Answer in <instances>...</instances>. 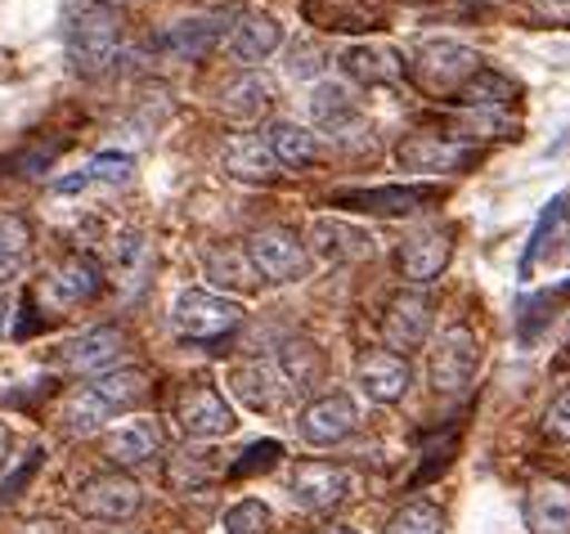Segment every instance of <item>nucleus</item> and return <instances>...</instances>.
Returning <instances> with one entry per match:
<instances>
[{
  "label": "nucleus",
  "mask_w": 570,
  "mask_h": 534,
  "mask_svg": "<svg viewBox=\"0 0 570 534\" xmlns=\"http://www.w3.org/2000/svg\"><path fill=\"white\" fill-rule=\"evenodd\" d=\"M288 494L302 512H333L337 503L351 498V472L337 463H302L293 472Z\"/></svg>",
  "instance_id": "obj_15"
},
{
  "label": "nucleus",
  "mask_w": 570,
  "mask_h": 534,
  "mask_svg": "<svg viewBox=\"0 0 570 534\" xmlns=\"http://www.w3.org/2000/svg\"><path fill=\"white\" fill-rule=\"evenodd\" d=\"M90 390L108 399L112 414H121V409H135V405H145L149 399V377L135 373V368H112V373H99L90 382Z\"/></svg>",
  "instance_id": "obj_33"
},
{
  "label": "nucleus",
  "mask_w": 570,
  "mask_h": 534,
  "mask_svg": "<svg viewBox=\"0 0 570 534\" xmlns=\"http://www.w3.org/2000/svg\"><path fill=\"white\" fill-rule=\"evenodd\" d=\"M99 288H104V270L90 260V256H72V260H63L59 270L50 275V284L41 288V297L50 301V306H86V301H95L99 297Z\"/></svg>",
  "instance_id": "obj_18"
},
{
  "label": "nucleus",
  "mask_w": 570,
  "mask_h": 534,
  "mask_svg": "<svg viewBox=\"0 0 570 534\" xmlns=\"http://www.w3.org/2000/svg\"><path fill=\"white\" fill-rule=\"evenodd\" d=\"M203 270L220 288H256L261 284L256 270H252V260H247V251L243 247H225V243L203 251Z\"/></svg>",
  "instance_id": "obj_32"
},
{
  "label": "nucleus",
  "mask_w": 570,
  "mask_h": 534,
  "mask_svg": "<svg viewBox=\"0 0 570 534\" xmlns=\"http://www.w3.org/2000/svg\"><path fill=\"white\" fill-rule=\"evenodd\" d=\"M530 10L548 28H570V0H530Z\"/></svg>",
  "instance_id": "obj_45"
},
{
  "label": "nucleus",
  "mask_w": 570,
  "mask_h": 534,
  "mask_svg": "<svg viewBox=\"0 0 570 534\" xmlns=\"http://www.w3.org/2000/svg\"><path fill=\"white\" fill-rule=\"evenodd\" d=\"M23 534H59V530H55V525H46V521H37V525H28Z\"/></svg>",
  "instance_id": "obj_48"
},
{
  "label": "nucleus",
  "mask_w": 570,
  "mask_h": 534,
  "mask_svg": "<svg viewBox=\"0 0 570 534\" xmlns=\"http://www.w3.org/2000/svg\"><path fill=\"white\" fill-rule=\"evenodd\" d=\"M59 140H41V145H28V149H19L14 158H10V171H19V176H46L50 167H55V158H59Z\"/></svg>",
  "instance_id": "obj_41"
},
{
  "label": "nucleus",
  "mask_w": 570,
  "mask_h": 534,
  "mask_svg": "<svg viewBox=\"0 0 570 534\" xmlns=\"http://www.w3.org/2000/svg\"><path fill=\"white\" fill-rule=\"evenodd\" d=\"M220 108L234 121H256V117H265L274 108V81L261 77V72H243L220 90Z\"/></svg>",
  "instance_id": "obj_26"
},
{
  "label": "nucleus",
  "mask_w": 570,
  "mask_h": 534,
  "mask_svg": "<svg viewBox=\"0 0 570 534\" xmlns=\"http://www.w3.org/2000/svg\"><path fill=\"white\" fill-rule=\"evenodd\" d=\"M278 458H283V445H278V441H256V445H247V449L238 454V463H229V476L243 481V476L269 472V467H278Z\"/></svg>",
  "instance_id": "obj_40"
},
{
  "label": "nucleus",
  "mask_w": 570,
  "mask_h": 534,
  "mask_svg": "<svg viewBox=\"0 0 570 534\" xmlns=\"http://www.w3.org/2000/svg\"><path fill=\"white\" fill-rule=\"evenodd\" d=\"M320 534H360V530H351V525H328V530H320Z\"/></svg>",
  "instance_id": "obj_49"
},
{
  "label": "nucleus",
  "mask_w": 570,
  "mask_h": 534,
  "mask_svg": "<svg viewBox=\"0 0 570 534\" xmlns=\"http://www.w3.org/2000/svg\"><path fill=\"white\" fill-rule=\"evenodd\" d=\"M139 503H145V490L126 472H99V476L81 481V490L72 494V507L90 521H130L139 512Z\"/></svg>",
  "instance_id": "obj_8"
},
{
  "label": "nucleus",
  "mask_w": 570,
  "mask_h": 534,
  "mask_svg": "<svg viewBox=\"0 0 570 534\" xmlns=\"http://www.w3.org/2000/svg\"><path fill=\"white\" fill-rule=\"evenodd\" d=\"M0 319H6V310H0Z\"/></svg>",
  "instance_id": "obj_50"
},
{
  "label": "nucleus",
  "mask_w": 570,
  "mask_h": 534,
  "mask_svg": "<svg viewBox=\"0 0 570 534\" xmlns=\"http://www.w3.org/2000/svg\"><path fill=\"white\" fill-rule=\"evenodd\" d=\"M130 171H135V162H130L126 154H99V158L81 171V180H86V185H126Z\"/></svg>",
  "instance_id": "obj_42"
},
{
  "label": "nucleus",
  "mask_w": 570,
  "mask_h": 534,
  "mask_svg": "<svg viewBox=\"0 0 570 534\" xmlns=\"http://www.w3.org/2000/svg\"><path fill=\"white\" fill-rule=\"evenodd\" d=\"M481 68V55L463 41H422L409 59V81L432 99H454Z\"/></svg>",
  "instance_id": "obj_2"
},
{
  "label": "nucleus",
  "mask_w": 570,
  "mask_h": 534,
  "mask_svg": "<svg viewBox=\"0 0 570 534\" xmlns=\"http://www.w3.org/2000/svg\"><path fill=\"white\" fill-rule=\"evenodd\" d=\"M104 454L112 467H139V463H149L163 454V427L149 423V418H139V423H126L117 432L104 436Z\"/></svg>",
  "instance_id": "obj_21"
},
{
  "label": "nucleus",
  "mask_w": 570,
  "mask_h": 534,
  "mask_svg": "<svg viewBox=\"0 0 570 534\" xmlns=\"http://www.w3.org/2000/svg\"><path fill=\"white\" fill-rule=\"evenodd\" d=\"M6 454H10V427L0 423V463H6Z\"/></svg>",
  "instance_id": "obj_47"
},
{
  "label": "nucleus",
  "mask_w": 570,
  "mask_h": 534,
  "mask_svg": "<svg viewBox=\"0 0 570 534\" xmlns=\"http://www.w3.org/2000/svg\"><path fill=\"white\" fill-rule=\"evenodd\" d=\"M441 194L426 189V185H386V189H346V194H333V207H346V211H360V216H413L422 207H432Z\"/></svg>",
  "instance_id": "obj_14"
},
{
  "label": "nucleus",
  "mask_w": 570,
  "mask_h": 534,
  "mask_svg": "<svg viewBox=\"0 0 570 534\" xmlns=\"http://www.w3.org/2000/svg\"><path fill=\"white\" fill-rule=\"evenodd\" d=\"M311 247L324 260H364V256H373V238L364 229L337 220V216H320L311 225Z\"/></svg>",
  "instance_id": "obj_24"
},
{
  "label": "nucleus",
  "mask_w": 570,
  "mask_h": 534,
  "mask_svg": "<svg viewBox=\"0 0 570 534\" xmlns=\"http://www.w3.org/2000/svg\"><path fill=\"white\" fill-rule=\"evenodd\" d=\"M145 256H149V247H145V238H139V234H121V238H117L112 265H117L121 284H139L135 275H139V265H145Z\"/></svg>",
  "instance_id": "obj_43"
},
{
  "label": "nucleus",
  "mask_w": 570,
  "mask_h": 534,
  "mask_svg": "<svg viewBox=\"0 0 570 534\" xmlns=\"http://www.w3.org/2000/svg\"><path fill=\"white\" fill-rule=\"evenodd\" d=\"M274 530V512L261 498H243L225 512V534H269Z\"/></svg>",
  "instance_id": "obj_39"
},
{
  "label": "nucleus",
  "mask_w": 570,
  "mask_h": 534,
  "mask_svg": "<svg viewBox=\"0 0 570 534\" xmlns=\"http://www.w3.org/2000/svg\"><path fill=\"white\" fill-rule=\"evenodd\" d=\"M220 476V463H216V454L212 449H180V454H171V463H167V481L176 485V490H203L207 481H216Z\"/></svg>",
  "instance_id": "obj_34"
},
{
  "label": "nucleus",
  "mask_w": 570,
  "mask_h": 534,
  "mask_svg": "<svg viewBox=\"0 0 570 534\" xmlns=\"http://www.w3.org/2000/svg\"><path fill=\"white\" fill-rule=\"evenodd\" d=\"M450 256H454V229L432 225V229H417V234H409V238L400 243L395 265H400V275H404L409 284H432V279L445 275Z\"/></svg>",
  "instance_id": "obj_13"
},
{
  "label": "nucleus",
  "mask_w": 570,
  "mask_h": 534,
  "mask_svg": "<svg viewBox=\"0 0 570 534\" xmlns=\"http://www.w3.org/2000/svg\"><path fill=\"white\" fill-rule=\"evenodd\" d=\"M117 414H112V405L104 395H95L90 386H81V390H72L63 405H59V427L63 432H72V436H95L104 423H112Z\"/></svg>",
  "instance_id": "obj_29"
},
{
  "label": "nucleus",
  "mask_w": 570,
  "mask_h": 534,
  "mask_svg": "<svg viewBox=\"0 0 570 534\" xmlns=\"http://www.w3.org/2000/svg\"><path fill=\"white\" fill-rule=\"evenodd\" d=\"M525 530L530 534H570V481L539 476L525 490Z\"/></svg>",
  "instance_id": "obj_17"
},
{
  "label": "nucleus",
  "mask_w": 570,
  "mask_h": 534,
  "mask_svg": "<svg viewBox=\"0 0 570 534\" xmlns=\"http://www.w3.org/2000/svg\"><path fill=\"white\" fill-rule=\"evenodd\" d=\"M176 423L189 441H220L238 427L229 399L212 386V382H189L180 395H176Z\"/></svg>",
  "instance_id": "obj_7"
},
{
  "label": "nucleus",
  "mask_w": 570,
  "mask_h": 534,
  "mask_svg": "<svg viewBox=\"0 0 570 534\" xmlns=\"http://www.w3.org/2000/svg\"><path fill=\"white\" fill-rule=\"evenodd\" d=\"M311 117L324 130H333V136H342L346 126H360V99L342 81H320L311 90Z\"/></svg>",
  "instance_id": "obj_28"
},
{
  "label": "nucleus",
  "mask_w": 570,
  "mask_h": 534,
  "mask_svg": "<svg viewBox=\"0 0 570 534\" xmlns=\"http://www.w3.org/2000/svg\"><path fill=\"white\" fill-rule=\"evenodd\" d=\"M432 324H436V301L426 293H395L382 310V337H386V350H417L426 337H432Z\"/></svg>",
  "instance_id": "obj_10"
},
{
  "label": "nucleus",
  "mask_w": 570,
  "mask_h": 534,
  "mask_svg": "<svg viewBox=\"0 0 570 534\" xmlns=\"http://www.w3.org/2000/svg\"><path fill=\"white\" fill-rule=\"evenodd\" d=\"M342 72L360 86H391V81L404 77V59L391 46H368L364 41V46H351L342 55Z\"/></svg>",
  "instance_id": "obj_25"
},
{
  "label": "nucleus",
  "mask_w": 570,
  "mask_h": 534,
  "mask_svg": "<svg viewBox=\"0 0 570 534\" xmlns=\"http://www.w3.org/2000/svg\"><path fill=\"white\" fill-rule=\"evenodd\" d=\"M278 373H283V382H288L293 390H302V386H311L315 377H320V368H324V355H320V346H311V342H288L278 350Z\"/></svg>",
  "instance_id": "obj_35"
},
{
  "label": "nucleus",
  "mask_w": 570,
  "mask_h": 534,
  "mask_svg": "<svg viewBox=\"0 0 570 534\" xmlns=\"http://www.w3.org/2000/svg\"><path fill=\"white\" fill-rule=\"evenodd\" d=\"M225 171L234 176V180H247V185H269V180H278V162H274V154L265 149V140H256V136H234L229 145H225Z\"/></svg>",
  "instance_id": "obj_27"
},
{
  "label": "nucleus",
  "mask_w": 570,
  "mask_h": 534,
  "mask_svg": "<svg viewBox=\"0 0 570 534\" xmlns=\"http://www.w3.org/2000/svg\"><path fill=\"white\" fill-rule=\"evenodd\" d=\"M63 46L81 72H104L121 50V14L108 0H72L63 10Z\"/></svg>",
  "instance_id": "obj_1"
},
{
  "label": "nucleus",
  "mask_w": 570,
  "mask_h": 534,
  "mask_svg": "<svg viewBox=\"0 0 570 534\" xmlns=\"http://www.w3.org/2000/svg\"><path fill=\"white\" fill-rule=\"evenodd\" d=\"M543 432H548L552 441H566V445H570V386L548 405V414H543Z\"/></svg>",
  "instance_id": "obj_44"
},
{
  "label": "nucleus",
  "mask_w": 570,
  "mask_h": 534,
  "mask_svg": "<svg viewBox=\"0 0 570 534\" xmlns=\"http://www.w3.org/2000/svg\"><path fill=\"white\" fill-rule=\"evenodd\" d=\"M355 382L373 405H400V399L409 395L413 373H409V359L395 355V350H364L355 359Z\"/></svg>",
  "instance_id": "obj_16"
},
{
  "label": "nucleus",
  "mask_w": 570,
  "mask_h": 534,
  "mask_svg": "<svg viewBox=\"0 0 570 534\" xmlns=\"http://www.w3.org/2000/svg\"><path fill=\"white\" fill-rule=\"evenodd\" d=\"M37 467H41V449H32V454H28V463H19V472H14L6 485H0V498H6V503H10V498H19V490L37 476Z\"/></svg>",
  "instance_id": "obj_46"
},
{
  "label": "nucleus",
  "mask_w": 570,
  "mask_h": 534,
  "mask_svg": "<svg viewBox=\"0 0 570 534\" xmlns=\"http://www.w3.org/2000/svg\"><path fill=\"white\" fill-rule=\"evenodd\" d=\"M382 534H445V512H441L436 503H426V498L404 503V507L386 521Z\"/></svg>",
  "instance_id": "obj_36"
},
{
  "label": "nucleus",
  "mask_w": 570,
  "mask_h": 534,
  "mask_svg": "<svg viewBox=\"0 0 570 534\" xmlns=\"http://www.w3.org/2000/svg\"><path fill=\"white\" fill-rule=\"evenodd\" d=\"M566 297H570V284H561V288H552V293L525 297V301H521V342H534L539 328H548V324L557 319V306H561Z\"/></svg>",
  "instance_id": "obj_37"
},
{
  "label": "nucleus",
  "mask_w": 570,
  "mask_h": 534,
  "mask_svg": "<svg viewBox=\"0 0 570 534\" xmlns=\"http://www.w3.org/2000/svg\"><path fill=\"white\" fill-rule=\"evenodd\" d=\"M355 427H360V409H355V399L346 390H333V395L311 399V405L302 409V418H297L302 441L315 445V449L342 445L346 436H355Z\"/></svg>",
  "instance_id": "obj_11"
},
{
  "label": "nucleus",
  "mask_w": 570,
  "mask_h": 534,
  "mask_svg": "<svg viewBox=\"0 0 570 534\" xmlns=\"http://www.w3.org/2000/svg\"><path fill=\"white\" fill-rule=\"evenodd\" d=\"M265 149L274 154L278 167H288V171H306V167H315V158H320L315 130L302 126V121H269Z\"/></svg>",
  "instance_id": "obj_23"
},
{
  "label": "nucleus",
  "mask_w": 570,
  "mask_h": 534,
  "mask_svg": "<svg viewBox=\"0 0 570 534\" xmlns=\"http://www.w3.org/2000/svg\"><path fill=\"white\" fill-rule=\"evenodd\" d=\"M130 350V337L117 328V324H99L72 342L59 346L55 364L68 368V373H86V377H99V373H112Z\"/></svg>",
  "instance_id": "obj_9"
},
{
  "label": "nucleus",
  "mask_w": 570,
  "mask_h": 534,
  "mask_svg": "<svg viewBox=\"0 0 570 534\" xmlns=\"http://www.w3.org/2000/svg\"><path fill=\"white\" fill-rule=\"evenodd\" d=\"M395 162L413 176H450L476 162V145L463 136H441V130H409L395 145Z\"/></svg>",
  "instance_id": "obj_4"
},
{
  "label": "nucleus",
  "mask_w": 570,
  "mask_h": 534,
  "mask_svg": "<svg viewBox=\"0 0 570 534\" xmlns=\"http://www.w3.org/2000/svg\"><path fill=\"white\" fill-rule=\"evenodd\" d=\"M302 14L311 28L337 37H368L386 23L382 0H302Z\"/></svg>",
  "instance_id": "obj_12"
},
{
  "label": "nucleus",
  "mask_w": 570,
  "mask_h": 534,
  "mask_svg": "<svg viewBox=\"0 0 570 534\" xmlns=\"http://www.w3.org/2000/svg\"><path fill=\"white\" fill-rule=\"evenodd\" d=\"M220 37H225V19H216V14H207V19H180V23H171L158 37V50L167 59L198 63V59H207L220 46Z\"/></svg>",
  "instance_id": "obj_20"
},
{
  "label": "nucleus",
  "mask_w": 570,
  "mask_h": 534,
  "mask_svg": "<svg viewBox=\"0 0 570 534\" xmlns=\"http://www.w3.org/2000/svg\"><path fill=\"white\" fill-rule=\"evenodd\" d=\"M247 260L265 284H302L311 275V251L288 225H265L247 238Z\"/></svg>",
  "instance_id": "obj_3"
},
{
  "label": "nucleus",
  "mask_w": 570,
  "mask_h": 534,
  "mask_svg": "<svg viewBox=\"0 0 570 534\" xmlns=\"http://www.w3.org/2000/svg\"><path fill=\"white\" fill-rule=\"evenodd\" d=\"M171 324L180 337L189 342H220L229 337L238 324H243V306L220 297V293H207V288H189L176 297V310H171Z\"/></svg>",
  "instance_id": "obj_5"
},
{
  "label": "nucleus",
  "mask_w": 570,
  "mask_h": 534,
  "mask_svg": "<svg viewBox=\"0 0 570 534\" xmlns=\"http://www.w3.org/2000/svg\"><path fill=\"white\" fill-rule=\"evenodd\" d=\"M28 260H32V229H28V220L0 211V288L14 284L28 270Z\"/></svg>",
  "instance_id": "obj_31"
},
{
  "label": "nucleus",
  "mask_w": 570,
  "mask_h": 534,
  "mask_svg": "<svg viewBox=\"0 0 570 534\" xmlns=\"http://www.w3.org/2000/svg\"><path fill=\"white\" fill-rule=\"evenodd\" d=\"M288 390H293V386L283 382V373H278L274 359H247V364L234 368V395L243 399L247 409H256V414L278 409Z\"/></svg>",
  "instance_id": "obj_19"
},
{
  "label": "nucleus",
  "mask_w": 570,
  "mask_h": 534,
  "mask_svg": "<svg viewBox=\"0 0 570 534\" xmlns=\"http://www.w3.org/2000/svg\"><path fill=\"white\" fill-rule=\"evenodd\" d=\"M463 108H472L476 117H499L512 99H517V86L508 81V77H499V72H490V68H481L459 95H454Z\"/></svg>",
  "instance_id": "obj_30"
},
{
  "label": "nucleus",
  "mask_w": 570,
  "mask_h": 534,
  "mask_svg": "<svg viewBox=\"0 0 570 534\" xmlns=\"http://www.w3.org/2000/svg\"><path fill=\"white\" fill-rule=\"evenodd\" d=\"M566 220V194L561 198H552L548 202V211L539 216V225H534V234H530V247H525V256H521V279H530L534 275V260L543 256V247H548V238L557 234V225Z\"/></svg>",
  "instance_id": "obj_38"
},
{
  "label": "nucleus",
  "mask_w": 570,
  "mask_h": 534,
  "mask_svg": "<svg viewBox=\"0 0 570 534\" xmlns=\"http://www.w3.org/2000/svg\"><path fill=\"white\" fill-rule=\"evenodd\" d=\"M278 46H283V23L274 14H261V10L243 14L229 32V55L238 63H265Z\"/></svg>",
  "instance_id": "obj_22"
},
{
  "label": "nucleus",
  "mask_w": 570,
  "mask_h": 534,
  "mask_svg": "<svg viewBox=\"0 0 570 534\" xmlns=\"http://www.w3.org/2000/svg\"><path fill=\"white\" fill-rule=\"evenodd\" d=\"M476 368H481V342H476V333L468 324L445 328L441 342L432 346V364H426L436 395H463L472 386Z\"/></svg>",
  "instance_id": "obj_6"
}]
</instances>
